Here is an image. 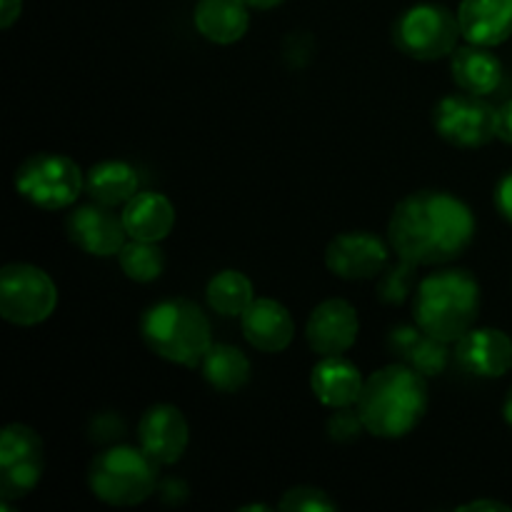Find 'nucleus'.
Returning <instances> with one entry per match:
<instances>
[{
	"mask_svg": "<svg viewBox=\"0 0 512 512\" xmlns=\"http://www.w3.org/2000/svg\"><path fill=\"white\" fill-rule=\"evenodd\" d=\"M240 510H260V512H265V510H270V505H243V508Z\"/></svg>",
	"mask_w": 512,
	"mask_h": 512,
	"instance_id": "e433bc0d",
	"label": "nucleus"
},
{
	"mask_svg": "<svg viewBox=\"0 0 512 512\" xmlns=\"http://www.w3.org/2000/svg\"><path fill=\"white\" fill-rule=\"evenodd\" d=\"M418 265L400 260L395 265H385L383 273L378 275V300L385 305H403L410 298V293L418 290Z\"/></svg>",
	"mask_w": 512,
	"mask_h": 512,
	"instance_id": "a878e982",
	"label": "nucleus"
},
{
	"mask_svg": "<svg viewBox=\"0 0 512 512\" xmlns=\"http://www.w3.org/2000/svg\"><path fill=\"white\" fill-rule=\"evenodd\" d=\"M495 208L512 225V170L505 173L495 185Z\"/></svg>",
	"mask_w": 512,
	"mask_h": 512,
	"instance_id": "7c9ffc66",
	"label": "nucleus"
},
{
	"mask_svg": "<svg viewBox=\"0 0 512 512\" xmlns=\"http://www.w3.org/2000/svg\"><path fill=\"white\" fill-rule=\"evenodd\" d=\"M460 35L463 33H460L458 15L435 3L413 5L395 20L393 28L395 48L423 63L453 55Z\"/></svg>",
	"mask_w": 512,
	"mask_h": 512,
	"instance_id": "0eeeda50",
	"label": "nucleus"
},
{
	"mask_svg": "<svg viewBox=\"0 0 512 512\" xmlns=\"http://www.w3.org/2000/svg\"><path fill=\"white\" fill-rule=\"evenodd\" d=\"M138 185V173L125 160H103L85 173V193L108 208L128 205L140 193Z\"/></svg>",
	"mask_w": 512,
	"mask_h": 512,
	"instance_id": "4be33fe9",
	"label": "nucleus"
},
{
	"mask_svg": "<svg viewBox=\"0 0 512 512\" xmlns=\"http://www.w3.org/2000/svg\"><path fill=\"white\" fill-rule=\"evenodd\" d=\"M325 265L335 278L370 280L388 265V245L370 230L335 235L325 248Z\"/></svg>",
	"mask_w": 512,
	"mask_h": 512,
	"instance_id": "9b49d317",
	"label": "nucleus"
},
{
	"mask_svg": "<svg viewBox=\"0 0 512 512\" xmlns=\"http://www.w3.org/2000/svg\"><path fill=\"white\" fill-rule=\"evenodd\" d=\"M365 430L363 418H360L358 405H348V408H335V413L328 420V435L335 443H350L358 438Z\"/></svg>",
	"mask_w": 512,
	"mask_h": 512,
	"instance_id": "c85d7f7f",
	"label": "nucleus"
},
{
	"mask_svg": "<svg viewBox=\"0 0 512 512\" xmlns=\"http://www.w3.org/2000/svg\"><path fill=\"white\" fill-rule=\"evenodd\" d=\"M140 338L158 358L198 368L213 345V328L198 303L168 298L145 310L140 318Z\"/></svg>",
	"mask_w": 512,
	"mask_h": 512,
	"instance_id": "20e7f679",
	"label": "nucleus"
},
{
	"mask_svg": "<svg viewBox=\"0 0 512 512\" xmlns=\"http://www.w3.org/2000/svg\"><path fill=\"white\" fill-rule=\"evenodd\" d=\"M43 440L23 423L5 425L0 435V500H20L43 478Z\"/></svg>",
	"mask_w": 512,
	"mask_h": 512,
	"instance_id": "9d476101",
	"label": "nucleus"
},
{
	"mask_svg": "<svg viewBox=\"0 0 512 512\" xmlns=\"http://www.w3.org/2000/svg\"><path fill=\"white\" fill-rule=\"evenodd\" d=\"M358 410L370 435L385 440L403 438L423 420L428 410L425 375L405 363L375 370L365 380Z\"/></svg>",
	"mask_w": 512,
	"mask_h": 512,
	"instance_id": "f03ea898",
	"label": "nucleus"
},
{
	"mask_svg": "<svg viewBox=\"0 0 512 512\" xmlns=\"http://www.w3.org/2000/svg\"><path fill=\"white\" fill-rule=\"evenodd\" d=\"M278 508L288 512H333L338 510V505L325 490L313 488V485H298L283 495Z\"/></svg>",
	"mask_w": 512,
	"mask_h": 512,
	"instance_id": "cd10ccee",
	"label": "nucleus"
},
{
	"mask_svg": "<svg viewBox=\"0 0 512 512\" xmlns=\"http://www.w3.org/2000/svg\"><path fill=\"white\" fill-rule=\"evenodd\" d=\"M360 320L353 305L343 298H330L313 308L308 325H305V338L313 353L320 358L325 355H343L358 340Z\"/></svg>",
	"mask_w": 512,
	"mask_h": 512,
	"instance_id": "4468645a",
	"label": "nucleus"
},
{
	"mask_svg": "<svg viewBox=\"0 0 512 512\" xmlns=\"http://www.w3.org/2000/svg\"><path fill=\"white\" fill-rule=\"evenodd\" d=\"M200 373L220 393H235L250 380V360L235 345L213 343L200 360Z\"/></svg>",
	"mask_w": 512,
	"mask_h": 512,
	"instance_id": "5701e85b",
	"label": "nucleus"
},
{
	"mask_svg": "<svg viewBox=\"0 0 512 512\" xmlns=\"http://www.w3.org/2000/svg\"><path fill=\"white\" fill-rule=\"evenodd\" d=\"M455 360L475 378H503L512 368V340L498 328H470L455 343Z\"/></svg>",
	"mask_w": 512,
	"mask_h": 512,
	"instance_id": "2eb2a0df",
	"label": "nucleus"
},
{
	"mask_svg": "<svg viewBox=\"0 0 512 512\" xmlns=\"http://www.w3.org/2000/svg\"><path fill=\"white\" fill-rule=\"evenodd\" d=\"M448 345L450 343H445V340L440 338H433V335H428L423 330V335H420V340L415 343L413 353L408 355L405 365L418 370V373L425 375V378H435V375H440L445 368H448V360H450Z\"/></svg>",
	"mask_w": 512,
	"mask_h": 512,
	"instance_id": "bb28decb",
	"label": "nucleus"
},
{
	"mask_svg": "<svg viewBox=\"0 0 512 512\" xmlns=\"http://www.w3.org/2000/svg\"><path fill=\"white\" fill-rule=\"evenodd\" d=\"M248 3V8H255V10H270V8H278L283 0H245Z\"/></svg>",
	"mask_w": 512,
	"mask_h": 512,
	"instance_id": "f704fd0d",
	"label": "nucleus"
},
{
	"mask_svg": "<svg viewBox=\"0 0 512 512\" xmlns=\"http://www.w3.org/2000/svg\"><path fill=\"white\" fill-rule=\"evenodd\" d=\"M435 133L455 148H483L498 138V108L485 95L453 93L438 100L433 108Z\"/></svg>",
	"mask_w": 512,
	"mask_h": 512,
	"instance_id": "1a4fd4ad",
	"label": "nucleus"
},
{
	"mask_svg": "<svg viewBox=\"0 0 512 512\" xmlns=\"http://www.w3.org/2000/svg\"><path fill=\"white\" fill-rule=\"evenodd\" d=\"M478 313L480 283L470 270H435L418 283L413 318L433 338L458 343L473 328Z\"/></svg>",
	"mask_w": 512,
	"mask_h": 512,
	"instance_id": "7ed1b4c3",
	"label": "nucleus"
},
{
	"mask_svg": "<svg viewBox=\"0 0 512 512\" xmlns=\"http://www.w3.org/2000/svg\"><path fill=\"white\" fill-rule=\"evenodd\" d=\"M468 512V510H495V512H512L510 505L500 503V500H473V503L468 505H460L458 512Z\"/></svg>",
	"mask_w": 512,
	"mask_h": 512,
	"instance_id": "72a5a7b5",
	"label": "nucleus"
},
{
	"mask_svg": "<svg viewBox=\"0 0 512 512\" xmlns=\"http://www.w3.org/2000/svg\"><path fill=\"white\" fill-rule=\"evenodd\" d=\"M193 20L198 33L210 43H238L248 33V3L245 0H198Z\"/></svg>",
	"mask_w": 512,
	"mask_h": 512,
	"instance_id": "412c9836",
	"label": "nucleus"
},
{
	"mask_svg": "<svg viewBox=\"0 0 512 512\" xmlns=\"http://www.w3.org/2000/svg\"><path fill=\"white\" fill-rule=\"evenodd\" d=\"M20 198L43 210H65L85 190V175L68 155L33 153L15 170Z\"/></svg>",
	"mask_w": 512,
	"mask_h": 512,
	"instance_id": "423d86ee",
	"label": "nucleus"
},
{
	"mask_svg": "<svg viewBox=\"0 0 512 512\" xmlns=\"http://www.w3.org/2000/svg\"><path fill=\"white\" fill-rule=\"evenodd\" d=\"M65 233L68 238L95 258H110L118 255L120 248L128 243L123 215H115L113 208L100 203L78 205L65 218Z\"/></svg>",
	"mask_w": 512,
	"mask_h": 512,
	"instance_id": "f8f14e48",
	"label": "nucleus"
},
{
	"mask_svg": "<svg viewBox=\"0 0 512 512\" xmlns=\"http://www.w3.org/2000/svg\"><path fill=\"white\" fill-rule=\"evenodd\" d=\"M58 288L43 268L10 263L0 270V315L8 323L30 328L53 315Z\"/></svg>",
	"mask_w": 512,
	"mask_h": 512,
	"instance_id": "6e6552de",
	"label": "nucleus"
},
{
	"mask_svg": "<svg viewBox=\"0 0 512 512\" xmlns=\"http://www.w3.org/2000/svg\"><path fill=\"white\" fill-rule=\"evenodd\" d=\"M240 325H243L245 340L263 353H280L295 338L293 315L273 298H255L250 308L240 315Z\"/></svg>",
	"mask_w": 512,
	"mask_h": 512,
	"instance_id": "dca6fc26",
	"label": "nucleus"
},
{
	"mask_svg": "<svg viewBox=\"0 0 512 512\" xmlns=\"http://www.w3.org/2000/svg\"><path fill=\"white\" fill-rule=\"evenodd\" d=\"M420 335H423V328H420L418 323L398 325V328L390 330L388 353L393 355L395 363H405V360H408V355L413 353V348H415V343L420 340Z\"/></svg>",
	"mask_w": 512,
	"mask_h": 512,
	"instance_id": "c756f323",
	"label": "nucleus"
},
{
	"mask_svg": "<svg viewBox=\"0 0 512 512\" xmlns=\"http://www.w3.org/2000/svg\"><path fill=\"white\" fill-rule=\"evenodd\" d=\"M458 23L468 43L495 48L512 35V0H460Z\"/></svg>",
	"mask_w": 512,
	"mask_h": 512,
	"instance_id": "f3484780",
	"label": "nucleus"
},
{
	"mask_svg": "<svg viewBox=\"0 0 512 512\" xmlns=\"http://www.w3.org/2000/svg\"><path fill=\"white\" fill-rule=\"evenodd\" d=\"M205 300L223 318H240L253 303V283L240 270H220L205 288Z\"/></svg>",
	"mask_w": 512,
	"mask_h": 512,
	"instance_id": "b1692460",
	"label": "nucleus"
},
{
	"mask_svg": "<svg viewBox=\"0 0 512 512\" xmlns=\"http://www.w3.org/2000/svg\"><path fill=\"white\" fill-rule=\"evenodd\" d=\"M120 215H123L128 238L133 240L160 243L163 238H168L175 225L173 203L155 190H140L128 205H123Z\"/></svg>",
	"mask_w": 512,
	"mask_h": 512,
	"instance_id": "aec40b11",
	"label": "nucleus"
},
{
	"mask_svg": "<svg viewBox=\"0 0 512 512\" xmlns=\"http://www.w3.org/2000/svg\"><path fill=\"white\" fill-rule=\"evenodd\" d=\"M118 260L123 273L128 275L130 280H135V283H153V280H158L165 270L163 250L155 243H150V240L130 238L128 243L120 248Z\"/></svg>",
	"mask_w": 512,
	"mask_h": 512,
	"instance_id": "393cba45",
	"label": "nucleus"
},
{
	"mask_svg": "<svg viewBox=\"0 0 512 512\" xmlns=\"http://www.w3.org/2000/svg\"><path fill=\"white\" fill-rule=\"evenodd\" d=\"M90 493L115 508H130L158 488V463L143 448L113 445L93 458L88 468Z\"/></svg>",
	"mask_w": 512,
	"mask_h": 512,
	"instance_id": "39448f33",
	"label": "nucleus"
},
{
	"mask_svg": "<svg viewBox=\"0 0 512 512\" xmlns=\"http://www.w3.org/2000/svg\"><path fill=\"white\" fill-rule=\"evenodd\" d=\"M475 238L473 210L445 190H418L395 205L388 243L400 260L445 265L460 258Z\"/></svg>",
	"mask_w": 512,
	"mask_h": 512,
	"instance_id": "f257e3e1",
	"label": "nucleus"
},
{
	"mask_svg": "<svg viewBox=\"0 0 512 512\" xmlns=\"http://www.w3.org/2000/svg\"><path fill=\"white\" fill-rule=\"evenodd\" d=\"M503 418L505 423L512 428V388L508 390V395H505V403H503Z\"/></svg>",
	"mask_w": 512,
	"mask_h": 512,
	"instance_id": "c9c22d12",
	"label": "nucleus"
},
{
	"mask_svg": "<svg viewBox=\"0 0 512 512\" xmlns=\"http://www.w3.org/2000/svg\"><path fill=\"white\" fill-rule=\"evenodd\" d=\"M498 138L512 145V100L498 108Z\"/></svg>",
	"mask_w": 512,
	"mask_h": 512,
	"instance_id": "2f4dec72",
	"label": "nucleus"
},
{
	"mask_svg": "<svg viewBox=\"0 0 512 512\" xmlns=\"http://www.w3.org/2000/svg\"><path fill=\"white\" fill-rule=\"evenodd\" d=\"M363 375L350 360L343 355H325L313 368L310 375V388L313 395L325 405V408H348L358 405L360 393H363Z\"/></svg>",
	"mask_w": 512,
	"mask_h": 512,
	"instance_id": "a211bd4d",
	"label": "nucleus"
},
{
	"mask_svg": "<svg viewBox=\"0 0 512 512\" xmlns=\"http://www.w3.org/2000/svg\"><path fill=\"white\" fill-rule=\"evenodd\" d=\"M450 73L455 85L465 93L490 95L503 83V63L485 45L468 43L463 48H455L450 55Z\"/></svg>",
	"mask_w": 512,
	"mask_h": 512,
	"instance_id": "6ab92c4d",
	"label": "nucleus"
},
{
	"mask_svg": "<svg viewBox=\"0 0 512 512\" xmlns=\"http://www.w3.org/2000/svg\"><path fill=\"white\" fill-rule=\"evenodd\" d=\"M190 428L180 408L170 403L150 405L138 423V443L158 465H173L185 455Z\"/></svg>",
	"mask_w": 512,
	"mask_h": 512,
	"instance_id": "ddd939ff",
	"label": "nucleus"
},
{
	"mask_svg": "<svg viewBox=\"0 0 512 512\" xmlns=\"http://www.w3.org/2000/svg\"><path fill=\"white\" fill-rule=\"evenodd\" d=\"M23 0H0V28L8 30L20 18Z\"/></svg>",
	"mask_w": 512,
	"mask_h": 512,
	"instance_id": "473e14b6",
	"label": "nucleus"
}]
</instances>
